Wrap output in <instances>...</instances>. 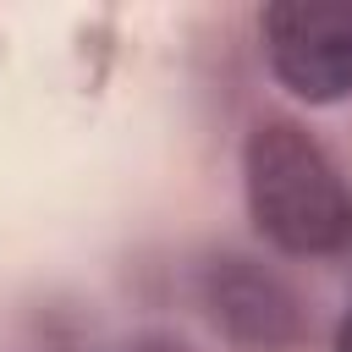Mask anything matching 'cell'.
<instances>
[{"label":"cell","mask_w":352,"mask_h":352,"mask_svg":"<svg viewBox=\"0 0 352 352\" xmlns=\"http://www.w3.org/2000/svg\"><path fill=\"white\" fill-rule=\"evenodd\" d=\"M242 192L264 242L292 258L352 248V187L297 121H258L242 143Z\"/></svg>","instance_id":"obj_1"},{"label":"cell","mask_w":352,"mask_h":352,"mask_svg":"<svg viewBox=\"0 0 352 352\" xmlns=\"http://www.w3.org/2000/svg\"><path fill=\"white\" fill-rule=\"evenodd\" d=\"M192 292H198V308L214 324V336L236 352H302L314 336L302 292L280 270H270L248 253L204 258Z\"/></svg>","instance_id":"obj_2"},{"label":"cell","mask_w":352,"mask_h":352,"mask_svg":"<svg viewBox=\"0 0 352 352\" xmlns=\"http://www.w3.org/2000/svg\"><path fill=\"white\" fill-rule=\"evenodd\" d=\"M275 82L302 104L352 94V0H275L258 11Z\"/></svg>","instance_id":"obj_3"},{"label":"cell","mask_w":352,"mask_h":352,"mask_svg":"<svg viewBox=\"0 0 352 352\" xmlns=\"http://www.w3.org/2000/svg\"><path fill=\"white\" fill-rule=\"evenodd\" d=\"M116 352H187L182 341H170V336H132L126 346H116Z\"/></svg>","instance_id":"obj_4"},{"label":"cell","mask_w":352,"mask_h":352,"mask_svg":"<svg viewBox=\"0 0 352 352\" xmlns=\"http://www.w3.org/2000/svg\"><path fill=\"white\" fill-rule=\"evenodd\" d=\"M336 352H352V319L341 324V336H336Z\"/></svg>","instance_id":"obj_5"}]
</instances>
